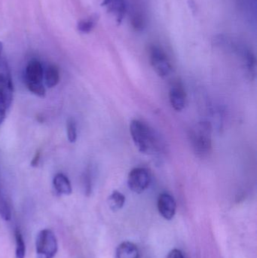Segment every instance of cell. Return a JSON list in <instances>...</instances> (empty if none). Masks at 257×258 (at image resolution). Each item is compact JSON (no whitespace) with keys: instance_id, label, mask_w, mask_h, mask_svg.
I'll use <instances>...</instances> for the list:
<instances>
[{"instance_id":"obj_1","label":"cell","mask_w":257,"mask_h":258,"mask_svg":"<svg viewBox=\"0 0 257 258\" xmlns=\"http://www.w3.org/2000/svg\"><path fill=\"white\" fill-rule=\"evenodd\" d=\"M130 133L137 150L143 154L154 155L161 149L158 135L149 125L139 119L130 124Z\"/></svg>"},{"instance_id":"obj_2","label":"cell","mask_w":257,"mask_h":258,"mask_svg":"<svg viewBox=\"0 0 257 258\" xmlns=\"http://www.w3.org/2000/svg\"><path fill=\"white\" fill-rule=\"evenodd\" d=\"M192 149L198 157H208L212 150V127L208 122H200L189 132Z\"/></svg>"},{"instance_id":"obj_3","label":"cell","mask_w":257,"mask_h":258,"mask_svg":"<svg viewBox=\"0 0 257 258\" xmlns=\"http://www.w3.org/2000/svg\"><path fill=\"white\" fill-rule=\"evenodd\" d=\"M44 71L40 62L32 60L27 66L25 71V83L30 92L39 97L45 95L43 83Z\"/></svg>"},{"instance_id":"obj_4","label":"cell","mask_w":257,"mask_h":258,"mask_svg":"<svg viewBox=\"0 0 257 258\" xmlns=\"http://www.w3.org/2000/svg\"><path fill=\"white\" fill-rule=\"evenodd\" d=\"M151 66L157 75L161 78L169 77L172 73V65L165 51L158 45H151L149 50Z\"/></svg>"},{"instance_id":"obj_5","label":"cell","mask_w":257,"mask_h":258,"mask_svg":"<svg viewBox=\"0 0 257 258\" xmlns=\"http://www.w3.org/2000/svg\"><path fill=\"white\" fill-rule=\"evenodd\" d=\"M36 249L39 258H53L55 256L58 245L57 238L51 230L45 229L39 232L36 237Z\"/></svg>"},{"instance_id":"obj_6","label":"cell","mask_w":257,"mask_h":258,"mask_svg":"<svg viewBox=\"0 0 257 258\" xmlns=\"http://www.w3.org/2000/svg\"><path fill=\"white\" fill-rule=\"evenodd\" d=\"M151 179L150 171L147 168L143 167L133 168L128 174V188L136 194H142L149 187Z\"/></svg>"},{"instance_id":"obj_7","label":"cell","mask_w":257,"mask_h":258,"mask_svg":"<svg viewBox=\"0 0 257 258\" xmlns=\"http://www.w3.org/2000/svg\"><path fill=\"white\" fill-rule=\"evenodd\" d=\"M169 101L172 108L176 111H181L187 103V93L184 85L181 82L173 83L169 89Z\"/></svg>"},{"instance_id":"obj_8","label":"cell","mask_w":257,"mask_h":258,"mask_svg":"<svg viewBox=\"0 0 257 258\" xmlns=\"http://www.w3.org/2000/svg\"><path fill=\"white\" fill-rule=\"evenodd\" d=\"M158 210L164 219H173L176 214L177 203L175 198L167 192H162L158 198Z\"/></svg>"},{"instance_id":"obj_9","label":"cell","mask_w":257,"mask_h":258,"mask_svg":"<svg viewBox=\"0 0 257 258\" xmlns=\"http://www.w3.org/2000/svg\"><path fill=\"white\" fill-rule=\"evenodd\" d=\"M101 6L115 18L118 24H122L127 12L125 0H104Z\"/></svg>"},{"instance_id":"obj_10","label":"cell","mask_w":257,"mask_h":258,"mask_svg":"<svg viewBox=\"0 0 257 258\" xmlns=\"http://www.w3.org/2000/svg\"><path fill=\"white\" fill-rule=\"evenodd\" d=\"M137 245L131 242H124L116 248L115 258H140Z\"/></svg>"},{"instance_id":"obj_11","label":"cell","mask_w":257,"mask_h":258,"mask_svg":"<svg viewBox=\"0 0 257 258\" xmlns=\"http://www.w3.org/2000/svg\"><path fill=\"white\" fill-rule=\"evenodd\" d=\"M54 189L61 195H69L72 194V186L70 181L65 174L57 173L53 179Z\"/></svg>"},{"instance_id":"obj_12","label":"cell","mask_w":257,"mask_h":258,"mask_svg":"<svg viewBox=\"0 0 257 258\" xmlns=\"http://www.w3.org/2000/svg\"><path fill=\"white\" fill-rule=\"evenodd\" d=\"M44 80L48 88H53L58 84L60 80V73L55 65H50L44 72Z\"/></svg>"},{"instance_id":"obj_13","label":"cell","mask_w":257,"mask_h":258,"mask_svg":"<svg viewBox=\"0 0 257 258\" xmlns=\"http://www.w3.org/2000/svg\"><path fill=\"white\" fill-rule=\"evenodd\" d=\"M125 203V197L119 192V191L115 190L110 194L108 198V204L111 210L113 212L120 210L123 208Z\"/></svg>"},{"instance_id":"obj_14","label":"cell","mask_w":257,"mask_h":258,"mask_svg":"<svg viewBox=\"0 0 257 258\" xmlns=\"http://www.w3.org/2000/svg\"><path fill=\"white\" fill-rule=\"evenodd\" d=\"M15 240H16V253H15L16 258L25 257V243L19 230H15Z\"/></svg>"},{"instance_id":"obj_15","label":"cell","mask_w":257,"mask_h":258,"mask_svg":"<svg viewBox=\"0 0 257 258\" xmlns=\"http://www.w3.org/2000/svg\"><path fill=\"white\" fill-rule=\"evenodd\" d=\"M97 23V17L92 16L86 20H82L78 24L79 31L84 33H89L93 30Z\"/></svg>"},{"instance_id":"obj_16","label":"cell","mask_w":257,"mask_h":258,"mask_svg":"<svg viewBox=\"0 0 257 258\" xmlns=\"http://www.w3.org/2000/svg\"><path fill=\"white\" fill-rule=\"evenodd\" d=\"M67 138L70 143H75L77 139V128L75 120L69 119L66 123Z\"/></svg>"},{"instance_id":"obj_17","label":"cell","mask_w":257,"mask_h":258,"mask_svg":"<svg viewBox=\"0 0 257 258\" xmlns=\"http://www.w3.org/2000/svg\"><path fill=\"white\" fill-rule=\"evenodd\" d=\"M0 216L5 220V221H9L12 218V213L9 205L6 203L4 199L0 197Z\"/></svg>"},{"instance_id":"obj_18","label":"cell","mask_w":257,"mask_h":258,"mask_svg":"<svg viewBox=\"0 0 257 258\" xmlns=\"http://www.w3.org/2000/svg\"><path fill=\"white\" fill-rule=\"evenodd\" d=\"M83 184H84V192L87 196H89L92 190V176L90 169L84 173L83 175Z\"/></svg>"},{"instance_id":"obj_19","label":"cell","mask_w":257,"mask_h":258,"mask_svg":"<svg viewBox=\"0 0 257 258\" xmlns=\"http://www.w3.org/2000/svg\"><path fill=\"white\" fill-rule=\"evenodd\" d=\"M9 110V107L5 105L3 103L0 102V125H2L6 119V113L7 110Z\"/></svg>"},{"instance_id":"obj_20","label":"cell","mask_w":257,"mask_h":258,"mask_svg":"<svg viewBox=\"0 0 257 258\" xmlns=\"http://www.w3.org/2000/svg\"><path fill=\"white\" fill-rule=\"evenodd\" d=\"M167 258H185L182 251L179 249H174L169 252Z\"/></svg>"},{"instance_id":"obj_21","label":"cell","mask_w":257,"mask_h":258,"mask_svg":"<svg viewBox=\"0 0 257 258\" xmlns=\"http://www.w3.org/2000/svg\"><path fill=\"white\" fill-rule=\"evenodd\" d=\"M39 159H40V152L38 151L36 152V154H35L34 157H33V159H32V166H37L38 164H39Z\"/></svg>"},{"instance_id":"obj_22","label":"cell","mask_w":257,"mask_h":258,"mask_svg":"<svg viewBox=\"0 0 257 258\" xmlns=\"http://www.w3.org/2000/svg\"><path fill=\"white\" fill-rule=\"evenodd\" d=\"M3 43H2L1 42H0V57H2V56L3 55Z\"/></svg>"}]
</instances>
